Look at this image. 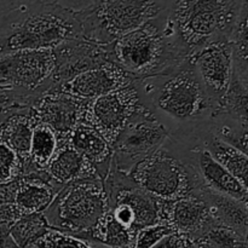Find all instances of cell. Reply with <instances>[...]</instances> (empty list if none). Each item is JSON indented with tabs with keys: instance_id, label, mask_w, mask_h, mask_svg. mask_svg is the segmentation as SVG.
Here are the masks:
<instances>
[{
	"instance_id": "6da1fadb",
	"label": "cell",
	"mask_w": 248,
	"mask_h": 248,
	"mask_svg": "<svg viewBox=\"0 0 248 248\" xmlns=\"http://www.w3.org/2000/svg\"><path fill=\"white\" fill-rule=\"evenodd\" d=\"M136 85L143 103L169 135L194 130L210 121L216 111L191 57L165 74L136 80Z\"/></svg>"
},
{
	"instance_id": "7a4b0ae2",
	"label": "cell",
	"mask_w": 248,
	"mask_h": 248,
	"mask_svg": "<svg viewBox=\"0 0 248 248\" xmlns=\"http://www.w3.org/2000/svg\"><path fill=\"white\" fill-rule=\"evenodd\" d=\"M107 47L108 60L135 80L165 74L189 58L179 43L169 11L120 36Z\"/></svg>"
},
{
	"instance_id": "3957f363",
	"label": "cell",
	"mask_w": 248,
	"mask_h": 248,
	"mask_svg": "<svg viewBox=\"0 0 248 248\" xmlns=\"http://www.w3.org/2000/svg\"><path fill=\"white\" fill-rule=\"evenodd\" d=\"M80 38L77 15L53 2L33 0L0 19V57L22 50L53 48Z\"/></svg>"
},
{
	"instance_id": "277c9868",
	"label": "cell",
	"mask_w": 248,
	"mask_h": 248,
	"mask_svg": "<svg viewBox=\"0 0 248 248\" xmlns=\"http://www.w3.org/2000/svg\"><path fill=\"white\" fill-rule=\"evenodd\" d=\"M127 176L140 188L161 200H178L205 188L194 165L190 148L171 137L136 165Z\"/></svg>"
},
{
	"instance_id": "5b68a950",
	"label": "cell",
	"mask_w": 248,
	"mask_h": 248,
	"mask_svg": "<svg viewBox=\"0 0 248 248\" xmlns=\"http://www.w3.org/2000/svg\"><path fill=\"white\" fill-rule=\"evenodd\" d=\"M247 0H172L169 16L188 57L208 44L229 40Z\"/></svg>"
},
{
	"instance_id": "8992f818",
	"label": "cell",
	"mask_w": 248,
	"mask_h": 248,
	"mask_svg": "<svg viewBox=\"0 0 248 248\" xmlns=\"http://www.w3.org/2000/svg\"><path fill=\"white\" fill-rule=\"evenodd\" d=\"M171 4L172 0H99L75 15L82 38L99 45H109L169 11Z\"/></svg>"
},
{
	"instance_id": "52a82bcc",
	"label": "cell",
	"mask_w": 248,
	"mask_h": 248,
	"mask_svg": "<svg viewBox=\"0 0 248 248\" xmlns=\"http://www.w3.org/2000/svg\"><path fill=\"white\" fill-rule=\"evenodd\" d=\"M107 210L103 181H75L56 193L44 216L51 229L77 236L89 230Z\"/></svg>"
},
{
	"instance_id": "ba28073f",
	"label": "cell",
	"mask_w": 248,
	"mask_h": 248,
	"mask_svg": "<svg viewBox=\"0 0 248 248\" xmlns=\"http://www.w3.org/2000/svg\"><path fill=\"white\" fill-rule=\"evenodd\" d=\"M148 109L133 81L127 86L87 101L81 124L91 126L113 145L124 128Z\"/></svg>"
},
{
	"instance_id": "9c48e42d",
	"label": "cell",
	"mask_w": 248,
	"mask_h": 248,
	"mask_svg": "<svg viewBox=\"0 0 248 248\" xmlns=\"http://www.w3.org/2000/svg\"><path fill=\"white\" fill-rule=\"evenodd\" d=\"M169 137V130L150 109L133 119L113 143V165L128 173L142 160L152 155Z\"/></svg>"
},
{
	"instance_id": "30bf717a",
	"label": "cell",
	"mask_w": 248,
	"mask_h": 248,
	"mask_svg": "<svg viewBox=\"0 0 248 248\" xmlns=\"http://www.w3.org/2000/svg\"><path fill=\"white\" fill-rule=\"evenodd\" d=\"M104 189L108 196V206L125 205L135 215V228L140 230L154 224H165L164 215L167 200L150 195L133 183L127 173L118 171L111 165L104 179Z\"/></svg>"
},
{
	"instance_id": "8fae6325",
	"label": "cell",
	"mask_w": 248,
	"mask_h": 248,
	"mask_svg": "<svg viewBox=\"0 0 248 248\" xmlns=\"http://www.w3.org/2000/svg\"><path fill=\"white\" fill-rule=\"evenodd\" d=\"M53 69L52 48L22 50L0 57V82L40 94Z\"/></svg>"
},
{
	"instance_id": "7c38bea8",
	"label": "cell",
	"mask_w": 248,
	"mask_h": 248,
	"mask_svg": "<svg viewBox=\"0 0 248 248\" xmlns=\"http://www.w3.org/2000/svg\"><path fill=\"white\" fill-rule=\"evenodd\" d=\"M107 53V45H99L84 38L60 44L52 48L53 69L44 92L57 90L78 75L97 67L108 60Z\"/></svg>"
},
{
	"instance_id": "4fadbf2b",
	"label": "cell",
	"mask_w": 248,
	"mask_h": 248,
	"mask_svg": "<svg viewBox=\"0 0 248 248\" xmlns=\"http://www.w3.org/2000/svg\"><path fill=\"white\" fill-rule=\"evenodd\" d=\"M87 99H80L62 91H47L38 94L29 108L34 123L50 127L58 143L70 140L73 131L81 124Z\"/></svg>"
},
{
	"instance_id": "5bb4252c",
	"label": "cell",
	"mask_w": 248,
	"mask_h": 248,
	"mask_svg": "<svg viewBox=\"0 0 248 248\" xmlns=\"http://www.w3.org/2000/svg\"><path fill=\"white\" fill-rule=\"evenodd\" d=\"M206 93L216 109L219 107L232 78V48L230 40L208 44L191 56Z\"/></svg>"
},
{
	"instance_id": "9a60e30c",
	"label": "cell",
	"mask_w": 248,
	"mask_h": 248,
	"mask_svg": "<svg viewBox=\"0 0 248 248\" xmlns=\"http://www.w3.org/2000/svg\"><path fill=\"white\" fill-rule=\"evenodd\" d=\"M133 81L136 80L130 74L124 72L115 63L107 60L97 67L86 70L70 81L65 82L64 85L58 87L57 91L90 101L127 86Z\"/></svg>"
},
{
	"instance_id": "2e32d148",
	"label": "cell",
	"mask_w": 248,
	"mask_h": 248,
	"mask_svg": "<svg viewBox=\"0 0 248 248\" xmlns=\"http://www.w3.org/2000/svg\"><path fill=\"white\" fill-rule=\"evenodd\" d=\"M174 140H181L190 148L194 165H195L196 171H198L205 188L210 189L215 193L236 199L242 202H247V186H244L239 179L235 178L222 165L218 164L200 143L195 142V140H179V138H174Z\"/></svg>"
},
{
	"instance_id": "e0dca14e",
	"label": "cell",
	"mask_w": 248,
	"mask_h": 248,
	"mask_svg": "<svg viewBox=\"0 0 248 248\" xmlns=\"http://www.w3.org/2000/svg\"><path fill=\"white\" fill-rule=\"evenodd\" d=\"M164 223L170 225L173 232L194 240L203 234L215 222L205 201L198 194H194L174 201L167 200Z\"/></svg>"
},
{
	"instance_id": "ac0fdd59",
	"label": "cell",
	"mask_w": 248,
	"mask_h": 248,
	"mask_svg": "<svg viewBox=\"0 0 248 248\" xmlns=\"http://www.w3.org/2000/svg\"><path fill=\"white\" fill-rule=\"evenodd\" d=\"M46 172L57 191L70 182L102 181L93 166L75 150L70 140L58 143Z\"/></svg>"
},
{
	"instance_id": "d6986e66",
	"label": "cell",
	"mask_w": 248,
	"mask_h": 248,
	"mask_svg": "<svg viewBox=\"0 0 248 248\" xmlns=\"http://www.w3.org/2000/svg\"><path fill=\"white\" fill-rule=\"evenodd\" d=\"M57 190L51 183L50 176L44 171L16 178L14 205L26 215L44 213L50 206Z\"/></svg>"
},
{
	"instance_id": "ffe728a7",
	"label": "cell",
	"mask_w": 248,
	"mask_h": 248,
	"mask_svg": "<svg viewBox=\"0 0 248 248\" xmlns=\"http://www.w3.org/2000/svg\"><path fill=\"white\" fill-rule=\"evenodd\" d=\"M190 133L194 135V140L200 143L218 164L247 186L248 154L240 152L232 145L213 136L210 131V121L199 126Z\"/></svg>"
},
{
	"instance_id": "44dd1931",
	"label": "cell",
	"mask_w": 248,
	"mask_h": 248,
	"mask_svg": "<svg viewBox=\"0 0 248 248\" xmlns=\"http://www.w3.org/2000/svg\"><path fill=\"white\" fill-rule=\"evenodd\" d=\"M78 153L93 166L102 181L108 176L113 162V147L91 126L79 124L70 136Z\"/></svg>"
},
{
	"instance_id": "7402d4cb",
	"label": "cell",
	"mask_w": 248,
	"mask_h": 248,
	"mask_svg": "<svg viewBox=\"0 0 248 248\" xmlns=\"http://www.w3.org/2000/svg\"><path fill=\"white\" fill-rule=\"evenodd\" d=\"M198 195L206 202L216 224L229 228L247 237L248 202H242L236 199L215 193L207 188H203Z\"/></svg>"
},
{
	"instance_id": "603a6c76",
	"label": "cell",
	"mask_w": 248,
	"mask_h": 248,
	"mask_svg": "<svg viewBox=\"0 0 248 248\" xmlns=\"http://www.w3.org/2000/svg\"><path fill=\"white\" fill-rule=\"evenodd\" d=\"M137 232L123 227L107 212L86 232L77 235L89 245L101 244L109 248H133Z\"/></svg>"
},
{
	"instance_id": "cb8c5ba5",
	"label": "cell",
	"mask_w": 248,
	"mask_h": 248,
	"mask_svg": "<svg viewBox=\"0 0 248 248\" xmlns=\"http://www.w3.org/2000/svg\"><path fill=\"white\" fill-rule=\"evenodd\" d=\"M33 127L34 121L29 110L9 114L2 126V143L17 155L23 170L29 161Z\"/></svg>"
},
{
	"instance_id": "d4e9b609",
	"label": "cell",
	"mask_w": 248,
	"mask_h": 248,
	"mask_svg": "<svg viewBox=\"0 0 248 248\" xmlns=\"http://www.w3.org/2000/svg\"><path fill=\"white\" fill-rule=\"evenodd\" d=\"M57 147L58 140L53 131L44 124L34 123L29 161L23 170V176L46 171Z\"/></svg>"
},
{
	"instance_id": "484cf974",
	"label": "cell",
	"mask_w": 248,
	"mask_h": 248,
	"mask_svg": "<svg viewBox=\"0 0 248 248\" xmlns=\"http://www.w3.org/2000/svg\"><path fill=\"white\" fill-rule=\"evenodd\" d=\"M210 131L220 140L247 154L248 120H242L224 111L216 110L210 120Z\"/></svg>"
},
{
	"instance_id": "4316f807",
	"label": "cell",
	"mask_w": 248,
	"mask_h": 248,
	"mask_svg": "<svg viewBox=\"0 0 248 248\" xmlns=\"http://www.w3.org/2000/svg\"><path fill=\"white\" fill-rule=\"evenodd\" d=\"M48 230L50 227L44 213H31L15 222L7 235L18 248H28L34 246Z\"/></svg>"
},
{
	"instance_id": "83f0119b",
	"label": "cell",
	"mask_w": 248,
	"mask_h": 248,
	"mask_svg": "<svg viewBox=\"0 0 248 248\" xmlns=\"http://www.w3.org/2000/svg\"><path fill=\"white\" fill-rule=\"evenodd\" d=\"M190 241L193 248H248L247 237L216 223Z\"/></svg>"
},
{
	"instance_id": "f1b7e54d",
	"label": "cell",
	"mask_w": 248,
	"mask_h": 248,
	"mask_svg": "<svg viewBox=\"0 0 248 248\" xmlns=\"http://www.w3.org/2000/svg\"><path fill=\"white\" fill-rule=\"evenodd\" d=\"M216 110L248 120V80L232 75L229 89Z\"/></svg>"
},
{
	"instance_id": "f546056e",
	"label": "cell",
	"mask_w": 248,
	"mask_h": 248,
	"mask_svg": "<svg viewBox=\"0 0 248 248\" xmlns=\"http://www.w3.org/2000/svg\"><path fill=\"white\" fill-rule=\"evenodd\" d=\"M34 246L36 248H93L79 237L57 232L51 228L34 244Z\"/></svg>"
},
{
	"instance_id": "4dcf8cb0",
	"label": "cell",
	"mask_w": 248,
	"mask_h": 248,
	"mask_svg": "<svg viewBox=\"0 0 248 248\" xmlns=\"http://www.w3.org/2000/svg\"><path fill=\"white\" fill-rule=\"evenodd\" d=\"M23 176V167L17 155L5 143H0V184Z\"/></svg>"
},
{
	"instance_id": "1f68e13d",
	"label": "cell",
	"mask_w": 248,
	"mask_h": 248,
	"mask_svg": "<svg viewBox=\"0 0 248 248\" xmlns=\"http://www.w3.org/2000/svg\"><path fill=\"white\" fill-rule=\"evenodd\" d=\"M174 232L170 225L167 224H154L138 230L136 235L133 248H152L154 247L162 237Z\"/></svg>"
},
{
	"instance_id": "d6a6232c",
	"label": "cell",
	"mask_w": 248,
	"mask_h": 248,
	"mask_svg": "<svg viewBox=\"0 0 248 248\" xmlns=\"http://www.w3.org/2000/svg\"><path fill=\"white\" fill-rule=\"evenodd\" d=\"M191 241L188 236L179 232H171L162 237L154 247L152 248H190Z\"/></svg>"
},
{
	"instance_id": "836d02e7",
	"label": "cell",
	"mask_w": 248,
	"mask_h": 248,
	"mask_svg": "<svg viewBox=\"0 0 248 248\" xmlns=\"http://www.w3.org/2000/svg\"><path fill=\"white\" fill-rule=\"evenodd\" d=\"M99 0H55L53 4L64 10H68L73 14H79V12L85 11V10L93 6Z\"/></svg>"
},
{
	"instance_id": "e575fe53",
	"label": "cell",
	"mask_w": 248,
	"mask_h": 248,
	"mask_svg": "<svg viewBox=\"0 0 248 248\" xmlns=\"http://www.w3.org/2000/svg\"><path fill=\"white\" fill-rule=\"evenodd\" d=\"M31 1L33 0H0V19L14 10L18 9L22 5Z\"/></svg>"
},
{
	"instance_id": "d590c367",
	"label": "cell",
	"mask_w": 248,
	"mask_h": 248,
	"mask_svg": "<svg viewBox=\"0 0 248 248\" xmlns=\"http://www.w3.org/2000/svg\"><path fill=\"white\" fill-rule=\"evenodd\" d=\"M0 248H18V247H17L16 245H15V242L10 239L9 235H6V236L2 239L1 246H0Z\"/></svg>"
},
{
	"instance_id": "8d00e7d4",
	"label": "cell",
	"mask_w": 248,
	"mask_h": 248,
	"mask_svg": "<svg viewBox=\"0 0 248 248\" xmlns=\"http://www.w3.org/2000/svg\"><path fill=\"white\" fill-rule=\"evenodd\" d=\"M0 89H14V87L9 86V85H5V84H1V82H0Z\"/></svg>"
},
{
	"instance_id": "74e56055",
	"label": "cell",
	"mask_w": 248,
	"mask_h": 248,
	"mask_svg": "<svg viewBox=\"0 0 248 248\" xmlns=\"http://www.w3.org/2000/svg\"><path fill=\"white\" fill-rule=\"evenodd\" d=\"M36 1H40V2H45V4H52L55 0H36Z\"/></svg>"
},
{
	"instance_id": "f35d334b",
	"label": "cell",
	"mask_w": 248,
	"mask_h": 248,
	"mask_svg": "<svg viewBox=\"0 0 248 248\" xmlns=\"http://www.w3.org/2000/svg\"><path fill=\"white\" fill-rule=\"evenodd\" d=\"M5 236H1V235H0V246H1V242H2V239H4Z\"/></svg>"
},
{
	"instance_id": "ab89813d",
	"label": "cell",
	"mask_w": 248,
	"mask_h": 248,
	"mask_svg": "<svg viewBox=\"0 0 248 248\" xmlns=\"http://www.w3.org/2000/svg\"><path fill=\"white\" fill-rule=\"evenodd\" d=\"M190 248H193V246H190Z\"/></svg>"
}]
</instances>
